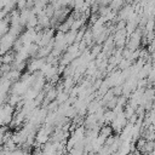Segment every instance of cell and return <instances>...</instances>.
<instances>
[{
  "label": "cell",
  "mask_w": 155,
  "mask_h": 155,
  "mask_svg": "<svg viewBox=\"0 0 155 155\" xmlns=\"http://www.w3.org/2000/svg\"><path fill=\"white\" fill-rule=\"evenodd\" d=\"M46 63V59H44V58H33L29 63H28V70H29V73H36V71H39L42 67H44V64Z\"/></svg>",
  "instance_id": "1"
},
{
  "label": "cell",
  "mask_w": 155,
  "mask_h": 155,
  "mask_svg": "<svg viewBox=\"0 0 155 155\" xmlns=\"http://www.w3.org/2000/svg\"><path fill=\"white\" fill-rule=\"evenodd\" d=\"M13 59H15V53L8 51L0 56V64H12Z\"/></svg>",
  "instance_id": "2"
},
{
  "label": "cell",
  "mask_w": 155,
  "mask_h": 155,
  "mask_svg": "<svg viewBox=\"0 0 155 155\" xmlns=\"http://www.w3.org/2000/svg\"><path fill=\"white\" fill-rule=\"evenodd\" d=\"M10 29V21L7 17H4L2 19H0V36L5 35Z\"/></svg>",
  "instance_id": "3"
},
{
  "label": "cell",
  "mask_w": 155,
  "mask_h": 155,
  "mask_svg": "<svg viewBox=\"0 0 155 155\" xmlns=\"http://www.w3.org/2000/svg\"><path fill=\"white\" fill-rule=\"evenodd\" d=\"M133 13H134V12H133L132 7H131V6H126V7H124V8L121 10V12H120V18L127 21Z\"/></svg>",
  "instance_id": "4"
},
{
  "label": "cell",
  "mask_w": 155,
  "mask_h": 155,
  "mask_svg": "<svg viewBox=\"0 0 155 155\" xmlns=\"http://www.w3.org/2000/svg\"><path fill=\"white\" fill-rule=\"evenodd\" d=\"M71 4H73V6H74L75 11H78V12H82L84 8H85L86 6H88L85 0H71Z\"/></svg>",
  "instance_id": "5"
},
{
  "label": "cell",
  "mask_w": 155,
  "mask_h": 155,
  "mask_svg": "<svg viewBox=\"0 0 155 155\" xmlns=\"http://www.w3.org/2000/svg\"><path fill=\"white\" fill-rule=\"evenodd\" d=\"M111 133H113L111 127L105 125V126H102V128L99 130V133H98V134H101V136H103V137L108 138V137H110V136H111Z\"/></svg>",
  "instance_id": "6"
},
{
  "label": "cell",
  "mask_w": 155,
  "mask_h": 155,
  "mask_svg": "<svg viewBox=\"0 0 155 155\" xmlns=\"http://www.w3.org/2000/svg\"><path fill=\"white\" fill-rule=\"evenodd\" d=\"M122 4H124V0H111L110 1V10H117V8H120L121 6H122Z\"/></svg>",
  "instance_id": "7"
},
{
  "label": "cell",
  "mask_w": 155,
  "mask_h": 155,
  "mask_svg": "<svg viewBox=\"0 0 155 155\" xmlns=\"http://www.w3.org/2000/svg\"><path fill=\"white\" fill-rule=\"evenodd\" d=\"M85 1H86V4H87L88 6H91L93 2H96V0H85Z\"/></svg>",
  "instance_id": "8"
},
{
  "label": "cell",
  "mask_w": 155,
  "mask_h": 155,
  "mask_svg": "<svg viewBox=\"0 0 155 155\" xmlns=\"http://www.w3.org/2000/svg\"><path fill=\"white\" fill-rule=\"evenodd\" d=\"M0 155H5V149L4 148H0Z\"/></svg>",
  "instance_id": "9"
},
{
  "label": "cell",
  "mask_w": 155,
  "mask_h": 155,
  "mask_svg": "<svg viewBox=\"0 0 155 155\" xmlns=\"http://www.w3.org/2000/svg\"><path fill=\"white\" fill-rule=\"evenodd\" d=\"M5 155H12V151H7V150H5Z\"/></svg>",
  "instance_id": "10"
}]
</instances>
